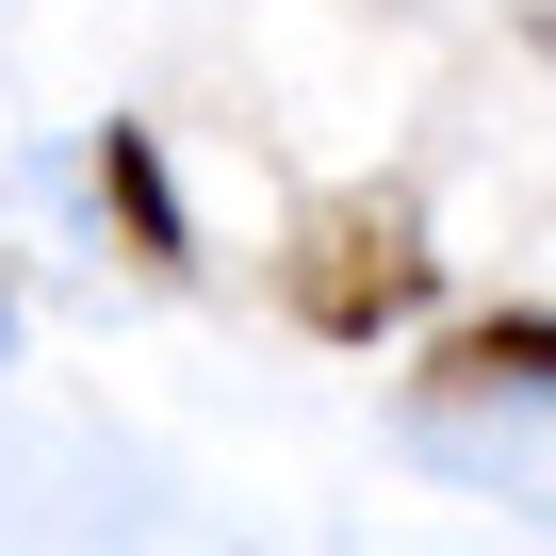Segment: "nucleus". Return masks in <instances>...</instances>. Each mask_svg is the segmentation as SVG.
Wrapping results in <instances>:
<instances>
[{
  "label": "nucleus",
  "mask_w": 556,
  "mask_h": 556,
  "mask_svg": "<svg viewBox=\"0 0 556 556\" xmlns=\"http://www.w3.org/2000/svg\"><path fill=\"white\" fill-rule=\"evenodd\" d=\"M99 213H115V229H131V262H164V278H180V262H197V213H180V180H164V148H148V131H131V115H115V131H99Z\"/></svg>",
  "instance_id": "nucleus-2"
},
{
  "label": "nucleus",
  "mask_w": 556,
  "mask_h": 556,
  "mask_svg": "<svg viewBox=\"0 0 556 556\" xmlns=\"http://www.w3.org/2000/svg\"><path fill=\"white\" fill-rule=\"evenodd\" d=\"M426 377L442 393H556V312H475V328H442Z\"/></svg>",
  "instance_id": "nucleus-3"
},
{
  "label": "nucleus",
  "mask_w": 556,
  "mask_h": 556,
  "mask_svg": "<svg viewBox=\"0 0 556 556\" xmlns=\"http://www.w3.org/2000/svg\"><path fill=\"white\" fill-rule=\"evenodd\" d=\"M442 295V245L393 213V197H361V213H328L312 245H295V328L312 344H377V328H409Z\"/></svg>",
  "instance_id": "nucleus-1"
}]
</instances>
